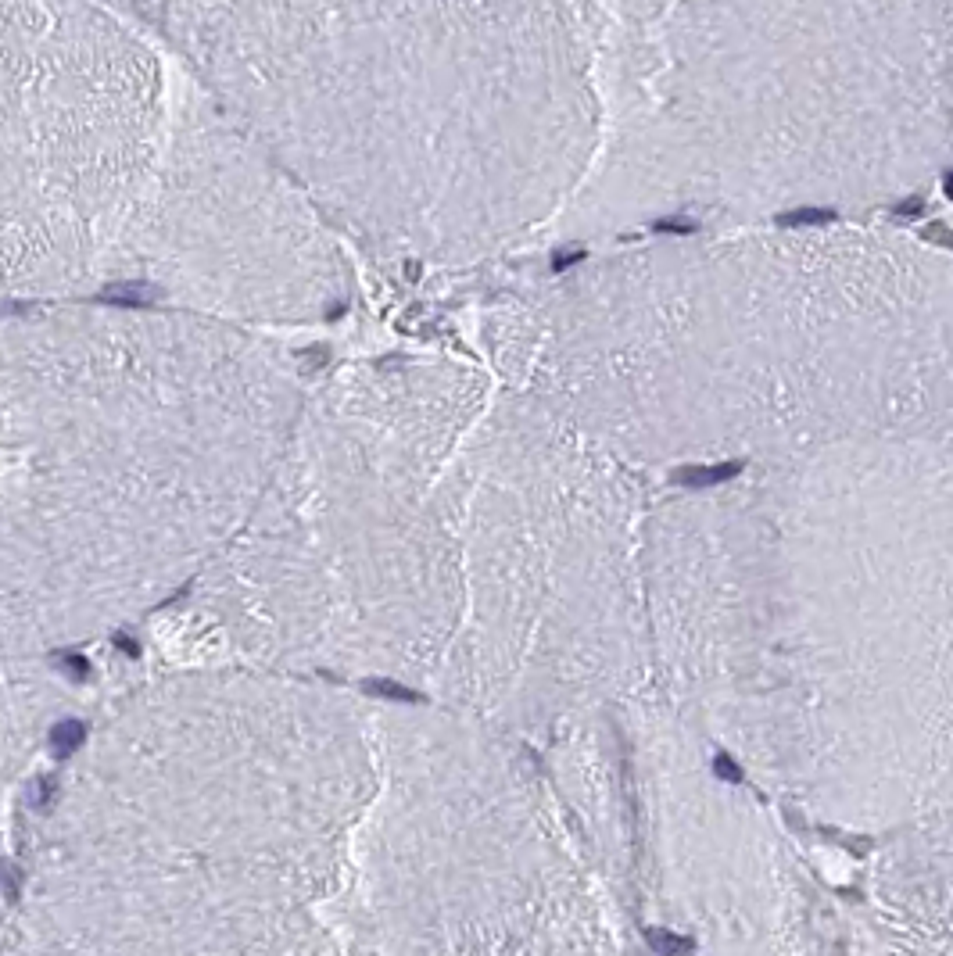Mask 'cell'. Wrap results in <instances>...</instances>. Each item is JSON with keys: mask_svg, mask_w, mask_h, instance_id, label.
<instances>
[{"mask_svg": "<svg viewBox=\"0 0 953 956\" xmlns=\"http://www.w3.org/2000/svg\"><path fill=\"white\" fill-rule=\"evenodd\" d=\"M950 437L825 444L645 509V695L825 831L950 806Z\"/></svg>", "mask_w": 953, "mask_h": 956, "instance_id": "1", "label": "cell"}, {"mask_svg": "<svg viewBox=\"0 0 953 956\" xmlns=\"http://www.w3.org/2000/svg\"><path fill=\"white\" fill-rule=\"evenodd\" d=\"M484 348L649 477L953 434L950 251L875 215L606 240L488 312Z\"/></svg>", "mask_w": 953, "mask_h": 956, "instance_id": "2", "label": "cell"}, {"mask_svg": "<svg viewBox=\"0 0 953 956\" xmlns=\"http://www.w3.org/2000/svg\"><path fill=\"white\" fill-rule=\"evenodd\" d=\"M323 219L466 269L549 233L595 151L577 0H115Z\"/></svg>", "mask_w": 953, "mask_h": 956, "instance_id": "3", "label": "cell"}, {"mask_svg": "<svg viewBox=\"0 0 953 956\" xmlns=\"http://www.w3.org/2000/svg\"><path fill=\"white\" fill-rule=\"evenodd\" d=\"M599 126L556 244L875 215L950 169V0H577Z\"/></svg>", "mask_w": 953, "mask_h": 956, "instance_id": "4", "label": "cell"}, {"mask_svg": "<svg viewBox=\"0 0 953 956\" xmlns=\"http://www.w3.org/2000/svg\"><path fill=\"white\" fill-rule=\"evenodd\" d=\"M491 394L495 376L448 355L348 362L305 387L244 541L276 663L434 695L459 624L452 455Z\"/></svg>", "mask_w": 953, "mask_h": 956, "instance_id": "5", "label": "cell"}, {"mask_svg": "<svg viewBox=\"0 0 953 956\" xmlns=\"http://www.w3.org/2000/svg\"><path fill=\"white\" fill-rule=\"evenodd\" d=\"M452 484L459 624L427 702L541 749L642 695L656 477L495 384L452 455Z\"/></svg>", "mask_w": 953, "mask_h": 956, "instance_id": "6", "label": "cell"}, {"mask_svg": "<svg viewBox=\"0 0 953 956\" xmlns=\"http://www.w3.org/2000/svg\"><path fill=\"white\" fill-rule=\"evenodd\" d=\"M377 781L330 903L337 956H627L541 756L438 702L370 699Z\"/></svg>", "mask_w": 953, "mask_h": 956, "instance_id": "7", "label": "cell"}, {"mask_svg": "<svg viewBox=\"0 0 953 956\" xmlns=\"http://www.w3.org/2000/svg\"><path fill=\"white\" fill-rule=\"evenodd\" d=\"M613 903L627 956H850L782 810L653 695L534 749Z\"/></svg>", "mask_w": 953, "mask_h": 956, "instance_id": "8", "label": "cell"}, {"mask_svg": "<svg viewBox=\"0 0 953 956\" xmlns=\"http://www.w3.org/2000/svg\"><path fill=\"white\" fill-rule=\"evenodd\" d=\"M165 104L115 0H0V301L97 294Z\"/></svg>", "mask_w": 953, "mask_h": 956, "instance_id": "9", "label": "cell"}, {"mask_svg": "<svg viewBox=\"0 0 953 956\" xmlns=\"http://www.w3.org/2000/svg\"><path fill=\"white\" fill-rule=\"evenodd\" d=\"M97 294L262 330L341 312L352 269L309 194L176 72Z\"/></svg>", "mask_w": 953, "mask_h": 956, "instance_id": "10", "label": "cell"}, {"mask_svg": "<svg viewBox=\"0 0 953 956\" xmlns=\"http://www.w3.org/2000/svg\"><path fill=\"white\" fill-rule=\"evenodd\" d=\"M950 806L878 838L860 910L896 956H950Z\"/></svg>", "mask_w": 953, "mask_h": 956, "instance_id": "11", "label": "cell"}, {"mask_svg": "<svg viewBox=\"0 0 953 956\" xmlns=\"http://www.w3.org/2000/svg\"><path fill=\"white\" fill-rule=\"evenodd\" d=\"M83 742H86V724H79V720H61V724L51 727V749L58 760L72 756Z\"/></svg>", "mask_w": 953, "mask_h": 956, "instance_id": "12", "label": "cell"}, {"mask_svg": "<svg viewBox=\"0 0 953 956\" xmlns=\"http://www.w3.org/2000/svg\"><path fill=\"white\" fill-rule=\"evenodd\" d=\"M0 896L18 899L22 896V871L11 860H0Z\"/></svg>", "mask_w": 953, "mask_h": 956, "instance_id": "13", "label": "cell"}, {"mask_svg": "<svg viewBox=\"0 0 953 956\" xmlns=\"http://www.w3.org/2000/svg\"><path fill=\"white\" fill-rule=\"evenodd\" d=\"M58 663L65 666V670H69L76 681H86V677H90V663H86L83 656H76V652H61Z\"/></svg>", "mask_w": 953, "mask_h": 956, "instance_id": "14", "label": "cell"}, {"mask_svg": "<svg viewBox=\"0 0 953 956\" xmlns=\"http://www.w3.org/2000/svg\"><path fill=\"white\" fill-rule=\"evenodd\" d=\"M54 799V781L51 777H43V781H36V792H33V806L36 810H47Z\"/></svg>", "mask_w": 953, "mask_h": 956, "instance_id": "15", "label": "cell"}, {"mask_svg": "<svg viewBox=\"0 0 953 956\" xmlns=\"http://www.w3.org/2000/svg\"><path fill=\"white\" fill-rule=\"evenodd\" d=\"M115 645H119L126 656H140V649L133 645V638H126V634H115Z\"/></svg>", "mask_w": 953, "mask_h": 956, "instance_id": "16", "label": "cell"}]
</instances>
